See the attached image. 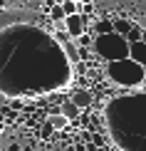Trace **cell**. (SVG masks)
Instances as JSON below:
<instances>
[{
    "label": "cell",
    "instance_id": "cell-13",
    "mask_svg": "<svg viewBox=\"0 0 146 151\" xmlns=\"http://www.w3.org/2000/svg\"><path fill=\"white\" fill-rule=\"evenodd\" d=\"M92 144H97L99 149H106V141H104V131H92Z\"/></svg>",
    "mask_w": 146,
    "mask_h": 151
},
{
    "label": "cell",
    "instance_id": "cell-7",
    "mask_svg": "<svg viewBox=\"0 0 146 151\" xmlns=\"http://www.w3.org/2000/svg\"><path fill=\"white\" fill-rule=\"evenodd\" d=\"M60 114H65V116L69 119V122H79V116H82V109H79V106H77V104L72 102V99L67 97L65 102L60 104Z\"/></svg>",
    "mask_w": 146,
    "mask_h": 151
},
{
    "label": "cell",
    "instance_id": "cell-9",
    "mask_svg": "<svg viewBox=\"0 0 146 151\" xmlns=\"http://www.w3.org/2000/svg\"><path fill=\"white\" fill-rule=\"evenodd\" d=\"M87 32H92V35H111L114 32V20H99V22H94L92 25V30H87Z\"/></svg>",
    "mask_w": 146,
    "mask_h": 151
},
{
    "label": "cell",
    "instance_id": "cell-16",
    "mask_svg": "<svg viewBox=\"0 0 146 151\" xmlns=\"http://www.w3.org/2000/svg\"><path fill=\"white\" fill-rule=\"evenodd\" d=\"M141 42H144V45H146V30H144V32H141Z\"/></svg>",
    "mask_w": 146,
    "mask_h": 151
},
{
    "label": "cell",
    "instance_id": "cell-19",
    "mask_svg": "<svg viewBox=\"0 0 146 151\" xmlns=\"http://www.w3.org/2000/svg\"><path fill=\"white\" fill-rule=\"evenodd\" d=\"M104 151H109V149H104Z\"/></svg>",
    "mask_w": 146,
    "mask_h": 151
},
{
    "label": "cell",
    "instance_id": "cell-8",
    "mask_svg": "<svg viewBox=\"0 0 146 151\" xmlns=\"http://www.w3.org/2000/svg\"><path fill=\"white\" fill-rule=\"evenodd\" d=\"M129 57L136 62V65L146 67V45L144 42H134V45H129Z\"/></svg>",
    "mask_w": 146,
    "mask_h": 151
},
{
    "label": "cell",
    "instance_id": "cell-6",
    "mask_svg": "<svg viewBox=\"0 0 146 151\" xmlns=\"http://www.w3.org/2000/svg\"><path fill=\"white\" fill-rule=\"evenodd\" d=\"M47 122L52 124V129H55V131H67V129H69V124H72L65 114H60V106H57V109H50Z\"/></svg>",
    "mask_w": 146,
    "mask_h": 151
},
{
    "label": "cell",
    "instance_id": "cell-1",
    "mask_svg": "<svg viewBox=\"0 0 146 151\" xmlns=\"http://www.w3.org/2000/svg\"><path fill=\"white\" fill-rule=\"evenodd\" d=\"M117 102L136 119H141V127H111L114 141L126 151H146V92H136Z\"/></svg>",
    "mask_w": 146,
    "mask_h": 151
},
{
    "label": "cell",
    "instance_id": "cell-18",
    "mask_svg": "<svg viewBox=\"0 0 146 151\" xmlns=\"http://www.w3.org/2000/svg\"><path fill=\"white\" fill-rule=\"evenodd\" d=\"M74 3H79V0H74Z\"/></svg>",
    "mask_w": 146,
    "mask_h": 151
},
{
    "label": "cell",
    "instance_id": "cell-2",
    "mask_svg": "<svg viewBox=\"0 0 146 151\" xmlns=\"http://www.w3.org/2000/svg\"><path fill=\"white\" fill-rule=\"evenodd\" d=\"M104 74L114 82V84L129 87V89H139V87L146 82V67L136 65L131 57L129 60H122V62H111V65H106Z\"/></svg>",
    "mask_w": 146,
    "mask_h": 151
},
{
    "label": "cell",
    "instance_id": "cell-15",
    "mask_svg": "<svg viewBox=\"0 0 146 151\" xmlns=\"http://www.w3.org/2000/svg\"><path fill=\"white\" fill-rule=\"evenodd\" d=\"M3 124H5V114H0V129H3Z\"/></svg>",
    "mask_w": 146,
    "mask_h": 151
},
{
    "label": "cell",
    "instance_id": "cell-11",
    "mask_svg": "<svg viewBox=\"0 0 146 151\" xmlns=\"http://www.w3.org/2000/svg\"><path fill=\"white\" fill-rule=\"evenodd\" d=\"M131 27H134V25H129L126 20H114V32H117V35H122V37H126V35H129V30H131Z\"/></svg>",
    "mask_w": 146,
    "mask_h": 151
},
{
    "label": "cell",
    "instance_id": "cell-12",
    "mask_svg": "<svg viewBox=\"0 0 146 151\" xmlns=\"http://www.w3.org/2000/svg\"><path fill=\"white\" fill-rule=\"evenodd\" d=\"M141 32H144V30L139 27V25H134V27L129 30V35H126V42H129V45H134V42H141Z\"/></svg>",
    "mask_w": 146,
    "mask_h": 151
},
{
    "label": "cell",
    "instance_id": "cell-10",
    "mask_svg": "<svg viewBox=\"0 0 146 151\" xmlns=\"http://www.w3.org/2000/svg\"><path fill=\"white\" fill-rule=\"evenodd\" d=\"M47 20L52 22V25L67 20V15H65V10H62V5H50V10H47Z\"/></svg>",
    "mask_w": 146,
    "mask_h": 151
},
{
    "label": "cell",
    "instance_id": "cell-4",
    "mask_svg": "<svg viewBox=\"0 0 146 151\" xmlns=\"http://www.w3.org/2000/svg\"><path fill=\"white\" fill-rule=\"evenodd\" d=\"M65 27H67V32L72 40H77V37H82L87 32V22H84V17L82 15H72V17H67L65 20Z\"/></svg>",
    "mask_w": 146,
    "mask_h": 151
},
{
    "label": "cell",
    "instance_id": "cell-14",
    "mask_svg": "<svg viewBox=\"0 0 146 151\" xmlns=\"http://www.w3.org/2000/svg\"><path fill=\"white\" fill-rule=\"evenodd\" d=\"M10 106L12 109H25V102L22 99H10Z\"/></svg>",
    "mask_w": 146,
    "mask_h": 151
},
{
    "label": "cell",
    "instance_id": "cell-17",
    "mask_svg": "<svg viewBox=\"0 0 146 151\" xmlns=\"http://www.w3.org/2000/svg\"><path fill=\"white\" fill-rule=\"evenodd\" d=\"M79 3H82V5H92V0H79Z\"/></svg>",
    "mask_w": 146,
    "mask_h": 151
},
{
    "label": "cell",
    "instance_id": "cell-5",
    "mask_svg": "<svg viewBox=\"0 0 146 151\" xmlns=\"http://www.w3.org/2000/svg\"><path fill=\"white\" fill-rule=\"evenodd\" d=\"M69 99H72V102L77 104L82 111L89 109V106L94 104V94H92V89H72V92H69Z\"/></svg>",
    "mask_w": 146,
    "mask_h": 151
},
{
    "label": "cell",
    "instance_id": "cell-3",
    "mask_svg": "<svg viewBox=\"0 0 146 151\" xmlns=\"http://www.w3.org/2000/svg\"><path fill=\"white\" fill-rule=\"evenodd\" d=\"M94 52H97L106 65L122 62V60H129V42H126V37L117 35V32L99 35V37H94Z\"/></svg>",
    "mask_w": 146,
    "mask_h": 151
}]
</instances>
